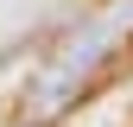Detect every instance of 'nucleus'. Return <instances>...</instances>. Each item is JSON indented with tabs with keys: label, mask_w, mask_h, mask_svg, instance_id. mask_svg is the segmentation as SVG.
Listing matches in <instances>:
<instances>
[{
	"label": "nucleus",
	"mask_w": 133,
	"mask_h": 127,
	"mask_svg": "<svg viewBox=\"0 0 133 127\" xmlns=\"http://www.w3.org/2000/svg\"><path fill=\"white\" fill-rule=\"evenodd\" d=\"M127 51H133V0H95L51 45V57L32 70V83L19 89V121L25 127H57L70 108H82L121 70Z\"/></svg>",
	"instance_id": "obj_1"
}]
</instances>
